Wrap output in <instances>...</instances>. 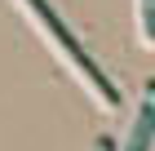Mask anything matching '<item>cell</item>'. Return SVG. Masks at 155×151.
Wrapping results in <instances>:
<instances>
[{
	"mask_svg": "<svg viewBox=\"0 0 155 151\" xmlns=\"http://www.w3.org/2000/svg\"><path fill=\"white\" fill-rule=\"evenodd\" d=\"M151 133H155V84H146V102H142V111H137L129 151H146V147H151Z\"/></svg>",
	"mask_w": 155,
	"mask_h": 151,
	"instance_id": "2",
	"label": "cell"
},
{
	"mask_svg": "<svg viewBox=\"0 0 155 151\" xmlns=\"http://www.w3.org/2000/svg\"><path fill=\"white\" fill-rule=\"evenodd\" d=\"M27 5H31V13H36V18H40V27H45V31H49V36H53V40H58V45H62V53H67V58L75 62V71H80L84 80H89V84H93V89H97V98H102V102H107V107H115V102H120V98H115V89H111V84H107V76L97 71V62L89 58V53H84L80 45H75V36L67 31V27H62V18H58V13H53V9H49L45 0H27Z\"/></svg>",
	"mask_w": 155,
	"mask_h": 151,
	"instance_id": "1",
	"label": "cell"
},
{
	"mask_svg": "<svg viewBox=\"0 0 155 151\" xmlns=\"http://www.w3.org/2000/svg\"><path fill=\"white\" fill-rule=\"evenodd\" d=\"M142 31H146V40L155 45V0H142Z\"/></svg>",
	"mask_w": 155,
	"mask_h": 151,
	"instance_id": "3",
	"label": "cell"
}]
</instances>
